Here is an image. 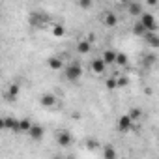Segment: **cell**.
Masks as SVG:
<instances>
[{"mask_svg": "<svg viewBox=\"0 0 159 159\" xmlns=\"http://www.w3.org/2000/svg\"><path fill=\"white\" fill-rule=\"evenodd\" d=\"M0 127L6 129V131L19 133V120L17 118H11V116H6V118H2V122H0Z\"/></svg>", "mask_w": 159, "mask_h": 159, "instance_id": "5", "label": "cell"}, {"mask_svg": "<svg viewBox=\"0 0 159 159\" xmlns=\"http://www.w3.org/2000/svg\"><path fill=\"white\" fill-rule=\"evenodd\" d=\"M133 125H135V120H133L129 114H124V116H120V118H118V124H116L118 131H122V133H127V131H131V129H133Z\"/></svg>", "mask_w": 159, "mask_h": 159, "instance_id": "3", "label": "cell"}, {"mask_svg": "<svg viewBox=\"0 0 159 159\" xmlns=\"http://www.w3.org/2000/svg\"><path fill=\"white\" fill-rule=\"evenodd\" d=\"M39 103H41L43 107H54V105H56V98H54L52 94H43L41 99H39Z\"/></svg>", "mask_w": 159, "mask_h": 159, "instance_id": "16", "label": "cell"}, {"mask_svg": "<svg viewBox=\"0 0 159 159\" xmlns=\"http://www.w3.org/2000/svg\"><path fill=\"white\" fill-rule=\"evenodd\" d=\"M39 2H43V0H39Z\"/></svg>", "mask_w": 159, "mask_h": 159, "instance_id": "29", "label": "cell"}, {"mask_svg": "<svg viewBox=\"0 0 159 159\" xmlns=\"http://www.w3.org/2000/svg\"><path fill=\"white\" fill-rule=\"evenodd\" d=\"M66 34V28L62 26V25H54L52 26V36H56V38H62Z\"/></svg>", "mask_w": 159, "mask_h": 159, "instance_id": "20", "label": "cell"}, {"mask_svg": "<svg viewBox=\"0 0 159 159\" xmlns=\"http://www.w3.org/2000/svg\"><path fill=\"white\" fill-rule=\"evenodd\" d=\"M64 77H66V81L69 83H79L81 81V77H83V66L79 64V62H71L64 67Z\"/></svg>", "mask_w": 159, "mask_h": 159, "instance_id": "1", "label": "cell"}, {"mask_svg": "<svg viewBox=\"0 0 159 159\" xmlns=\"http://www.w3.org/2000/svg\"><path fill=\"white\" fill-rule=\"evenodd\" d=\"M118 2H120V4H124V6H127V4L131 2V0H118Z\"/></svg>", "mask_w": 159, "mask_h": 159, "instance_id": "28", "label": "cell"}, {"mask_svg": "<svg viewBox=\"0 0 159 159\" xmlns=\"http://www.w3.org/2000/svg\"><path fill=\"white\" fill-rule=\"evenodd\" d=\"M116 64H118L120 67H125V66H127V56L122 54V52H118V54H116Z\"/></svg>", "mask_w": 159, "mask_h": 159, "instance_id": "21", "label": "cell"}, {"mask_svg": "<svg viewBox=\"0 0 159 159\" xmlns=\"http://www.w3.org/2000/svg\"><path fill=\"white\" fill-rule=\"evenodd\" d=\"M107 88L109 90H114V88H118V83H116V79H107Z\"/></svg>", "mask_w": 159, "mask_h": 159, "instance_id": "24", "label": "cell"}, {"mask_svg": "<svg viewBox=\"0 0 159 159\" xmlns=\"http://www.w3.org/2000/svg\"><path fill=\"white\" fill-rule=\"evenodd\" d=\"M90 69H92L96 75H101V73L107 69V62H105L101 56H99V58H94V60H92V64H90Z\"/></svg>", "mask_w": 159, "mask_h": 159, "instance_id": "7", "label": "cell"}, {"mask_svg": "<svg viewBox=\"0 0 159 159\" xmlns=\"http://www.w3.org/2000/svg\"><path fill=\"white\" fill-rule=\"evenodd\" d=\"M56 140H58L60 146H69V144L73 142V137H71V133H67V131H60V133L56 135Z\"/></svg>", "mask_w": 159, "mask_h": 159, "instance_id": "13", "label": "cell"}, {"mask_svg": "<svg viewBox=\"0 0 159 159\" xmlns=\"http://www.w3.org/2000/svg\"><path fill=\"white\" fill-rule=\"evenodd\" d=\"M144 41H146L150 47L159 49V36L155 34V30H148V32H146V36H144Z\"/></svg>", "mask_w": 159, "mask_h": 159, "instance_id": "10", "label": "cell"}, {"mask_svg": "<svg viewBox=\"0 0 159 159\" xmlns=\"http://www.w3.org/2000/svg\"><path fill=\"white\" fill-rule=\"evenodd\" d=\"M77 4L81 10H90L94 6V0H77Z\"/></svg>", "mask_w": 159, "mask_h": 159, "instance_id": "19", "label": "cell"}, {"mask_svg": "<svg viewBox=\"0 0 159 159\" xmlns=\"http://www.w3.org/2000/svg\"><path fill=\"white\" fill-rule=\"evenodd\" d=\"M127 13L131 15V17H140L144 11H142V4L140 2H133V0H131V2L127 4Z\"/></svg>", "mask_w": 159, "mask_h": 159, "instance_id": "9", "label": "cell"}, {"mask_svg": "<svg viewBox=\"0 0 159 159\" xmlns=\"http://www.w3.org/2000/svg\"><path fill=\"white\" fill-rule=\"evenodd\" d=\"M142 64H144V67H152V66L155 64V56H153V54L144 56V62H142Z\"/></svg>", "mask_w": 159, "mask_h": 159, "instance_id": "22", "label": "cell"}, {"mask_svg": "<svg viewBox=\"0 0 159 159\" xmlns=\"http://www.w3.org/2000/svg\"><path fill=\"white\" fill-rule=\"evenodd\" d=\"M101 21H103V25H105L107 28H114V26L118 25V17H116V13H112V11H105V13L101 15Z\"/></svg>", "mask_w": 159, "mask_h": 159, "instance_id": "6", "label": "cell"}, {"mask_svg": "<svg viewBox=\"0 0 159 159\" xmlns=\"http://www.w3.org/2000/svg\"><path fill=\"white\" fill-rule=\"evenodd\" d=\"M103 155H105V157H111V159H112V157H116V152H114L112 148H105V150H103Z\"/></svg>", "mask_w": 159, "mask_h": 159, "instance_id": "26", "label": "cell"}, {"mask_svg": "<svg viewBox=\"0 0 159 159\" xmlns=\"http://www.w3.org/2000/svg\"><path fill=\"white\" fill-rule=\"evenodd\" d=\"M116 54H118L116 51H112V49H105L101 58L107 62V66H112V64H116Z\"/></svg>", "mask_w": 159, "mask_h": 159, "instance_id": "14", "label": "cell"}, {"mask_svg": "<svg viewBox=\"0 0 159 159\" xmlns=\"http://www.w3.org/2000/svg\"><path fill=\"white\" fill-rule=\"evenodd\" d=\"M17 96H19V84H11V86L8 88V92L4 94V98H6L8 101H13V99H17Z\"/></svg>", "mask_w": 159, "mask_h": 159, "instance_id": "15", "label": "cell"}, {"mask_svg": "<svg viewBox=\"0 0 159 159\" xmlns=\"http://www.w3.org/2000/svg\"><path fill=\"white\" fill-rule=\"evenodd\" d=\"M144 26H146V30H157V21H155V17H153V13H150V11H144L142 15H140V19H139Z\"/></svg>", "mask_w": 159, "mask_h": 159, "instance_id": "4", "label": "cell"}, {"mask_svg": "<svg viewBox=\"0 0 159 159\" xmlns=\"http://www.w3.org/2000/svg\"><path fill=\"white\" fill-rule=\"evenodd\" d=\"M146 32H148V30H146V26H144L140 21L133 25V34H135V36H140V38H144V36H146Z\"/></svg>", "mask_w": 159, "mask_h": 159, "instance_id": "18", "label": "cell"}, {"mask_svg": "<svg viewBox=\"0 0 159 159\" xmlns=\"http://www.w3.org/2000/svg\"><path fill=\"white\" fill-rule=\"evenodd\" d=\"M47 66H49V69L58 71V69H64V60H62L60 56H51V58L47 60Z\"/></svg>", "mask_w": 159, "mask_h": 159, "instance_id": "12", "label": "cell"}, {"mask_svg": "<svg viewBox=\"0 0 159 159\" xmlns=\"http://www.w3.org/2000/svg\"><path fill=\"white\" fill-rule=\"evenodd\" d=\"M116 83H118V88H124V86H127V77H118L116 79Z\"/></svg>", "mask_w": 159, "mask_h": 159, "instance_id": "25", "label": "cell"}, {"mask_svg": "<svg viewBox=\"0 0 159 159\" xmlns=\"http://www.w3.org/2000/svg\"><path fill=\"white\" fill-rule=\"evenodd\" d=\"M32 125H34V124L30 122V118H23V120H19V133H28Z\"/></svg>", "mask_w": 159, "mask_h": 159, "instance_id": "17", "label": "cell"}, {"mask_svg": "<svg viewBox=\"0 0 159 159\" xmlns=\"http://www.w3.org/2000/svg\"><path fill=\"white\" fill-rule=\"evenodd\" d=\"M92 51V41L90 39H79L77 43V52L79 54H90Z\"/></svg>", "mask_w": 159, "mask_h": 159, "instance_id": "11", "label": "cell"}, {"mask_svg": "<svg viewBox=\"0 0 159 159\" xmlns=\"http://www.w3.org/2000/svg\"><path fill=\"white\" fill-rule=\"evenodd\" d=\"M32 140H41L43 139V135H45V129L41 127V125H38V124H34L32 127H30V131L26 133Z\"/></svg>", "mask_w": 159, "mask_h": 159, "instance_id": "8", "label": "cell"}, {"mask_svg": "<svg viewBox=\"0 0 159 159\" xmlns=\"http://www.w3.org/2000/svg\"><path fill=\"white\" fill-rule=\"evenodd\" d=\"M146 2H148V6L155 8V6H157V2H159V0H146Z\"/></svg>", "mask_w": 159, "mask_h": 159, "instance_id": "27", "label": "cell"}, {"mask_svg": "<svg viewBox=\"0 0 159 159\" xmlns=\"http://www.w3.org/2000/svg\"><path fill=\"white\" fill-rule=\"evenodd\" d=\"M28 23H30V26H34V28H43V26L49 25V15L36 10V11H32V13L28 15Z\"/></svg>", "mask_w": 159, "mask_h": 159, "instance_id": "2", "label": "cell"}, {"mask_svg": "<svg viewBox=\"0 0 159 159\" xmlns=\"http://www.w3.org/2000/svg\"><path fill=\"white\" fill-rule=\"evenodd\" d=\"M127 114H129V116H131L133 120H139V118L142 116V111H140V109H131V111H129Z\"/></svg>", "mask_w": 159, "mask_h": 159, "instance_id": "23", "label": "cell"}]
</instances>
